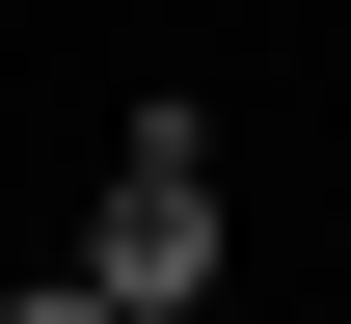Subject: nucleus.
Segmentation results:
<instances>
[{
	"mask_svg": "<svg viewBox=\"0 0 351 324\" xmlns=\"http://www.w3.org/2000/svg\"><path fill=\"white\" fill-rule=\"evenodd\" d=\"M82 297H108V324H189V297H217V136H189V108H135V162H108V243H82Z\"/></svg>",
	"mask_w": 351,
	"mask_h": 324,
	"instance_id": "f257e3e1",
	"label": "nucleus"
}]
</instances>
